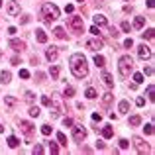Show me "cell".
Wrapping results in <instances>:
<instances>
[{"instance_id":"1","label":"cell","mask_w":155,"mask_h":155,"mask_svg":"<svg viewBox=\"0 0 155 155\" xmlns=\"http://www.w3.org/2000/svg\"><path fill=\"white\" fill-rule=\"evenodd\" d=\"M69 65H71V73L77 79H85L89 75V65H87V57L83 53H75L69 59Z\"/></svg>"},{"instance_id":"48","label":"cell","mask_w":155,"mask_h":155,"mask_svg":"<svg viewBox=\"0 0 155 155\" xmlns=\"http://www.w3.org/2000/svg\"><path fill=\"white\" fill-rule=\"evenodd\" d=\"M110 35L114 37V39H116V37H118L120 33H118V30H116V28H110Z\"/></svg>"},{"instance_id":"3","label":"cell","mask_w":155,"mask_h":155,"mask_svg":"<svg viewBox=\"0 0 155 155\" xmlns=\"http://www.w3.org/2000/svg\"><path fill=\"white\" fill-rule=\"evenodd\" d=\"M41 14H43V20L47 24H51L53 20L59 18V8H57L55 4H49V2H45L43 6H41Z\"/></svg>"},{"instance_id":"36","label":"cell","mask_w":155,"mask_h":155,"mask_svg":"<svg viewBox=\"0 0 155 155\" xmlns=\"http://www.w3.org/2000/svg\"><path fill=\"white\" fill-rule=\"evenodd\" d=\"M133 83H135V85L143 83V75H141V73H135V75H133Z\"/></svg>"},{"instance_id":"20","label":"cell","mask_w":155,"mask_h":155,"mask_svg":"<svg viewBox=\"0 0 155 155\" xmlns=\"http://www.w3.org/2000/svg\"><path fill=\"white\" fill-rule=\"evenodd\" d=\"M6 143H8V147H12V149H16V147H18V145H20V139H18V137H16V135H10V137H8V141H6Z\"/></svg>"},{"instance_id":"8","label":"cell","mask_w":155,"mask_h":155,"mask_svg":"<svg viewBox=\"0 0 155 155\" xmlns=\"http://www.w3.org/2000/svg\"><path fill=\"white\" fill-rule=\"evenodd\" d=\"M8 45H10L14 51H18V53L26 49V41H24V39H16V37H12L10 41H8Z\"/></svg>"},{"instance_id":"15","label":"cell","mask_w":155,"mask_h":155,"mask_svg":"<svg viewBox=\"0 0 155 155\" xmlns=\"http://www.w3.org/2000/svg\"><path fill=\"white\" fill-rule=\"evenodd\" d=\"M35 37H37L39 43H47V33L43 30H35Z\"/></svg>"},{"instance_id":"54","label":"cell","mask_w":155,"mask_h":155,"mask_svg":"<svg viewBox=\"0 0 155 155\" xmlns=\"http://www.w3.org/2000/svg\"><path fill=\"white\" fill-rule=\"evenodd\" d=\"M73 10H75V8H73V4H67V6H65V12H69V14H71Z\"/></svg>"},{"instance_id":"56","label":"cell","mask_w":155,"mask_h":155,"mask_svg":"<svg viewBox=\"0 0 155 155\" xmlns=\"http://www.w3.org/2000/svg\"><path fill=\"white\" fill-rule=\"evenodd\" d=\"M153 4H155V0H147V8H153Z\"/></svg>"},{"instance_id":"46","label":"cell","mask_w":155,"mask_h":155,"mask_svg":"<svg viewBox=\"0 0 155 155\" xmlns=\"http://www.w3.org/2000/svg\"><path fill=\"white\" fill-rule=\"evenodd\" d=\"M124 47H128V49H130V47H133V39H132V37H128V39L124 41Z\"/></svg>"},{"instance_id":"7","label":"cell","mask_w":155,"mask_h":155,"mask_svg":"<svg viewBox=\"0 0 155 155\" xmlns=\"http://www.w3.org/2000/svg\"><path fill=\"white\" fill-rule=\"evenodd\" d=\"M151 55H153V51H151V49H149V47H147L145 43L137 47V57H139V59L147 61V59H151Z\"/></svg>"},{"instance_id":"50","label":"cell","mask_w":155,"mask_h":155,"mask_svg":"<svg viewBox=\"0 0 155 155\" xmlns=\"http://www.w3.org/2000/svg\"><path fill=\"white\" fill-rule=\"evenodd\" d=\"M92 120H94V122H100V120H102V116H100L98 112H94V114H92Z\"/></svg>"},{"instance_id":"11","label":"cell","mask_w":155,"mask_h":155,"mask_svg":"<svg viewBox=\"0 0 155 155\" xmlns=\"http://www.w3.org/2000/svg\"><path fill=\"white\" fill-rule=\"evenodd\" d=\"M6 12H8L10 16H18V14H20V4H18V2H14V0H12V2H8Z\"/></svg>"},{"instance_id":"16","label":"cell","mask_w":155,"mask_h":155,"mask_svg":"<svg viewBox=\"0 0 155 155\" xmlns=\"http://www.w3.org/2000/svg\"><path fill=\"white\" fill-rule=\"evenodd\" d=\"M118 110H120V114L130 112V102H128V100H120V104H118Z\"/></svg>"},{"instance_id":"43","label":"cell","mask_w":155,"mask_h":155,"mask_svg":"<svg viewBox=\"0 0 155 155\" xmlns=\"http://www.w3.org/2000/svg\"><path fill=\"white\" fill-rule=\"evenodd\" d=\"M20 77L22 79H30V71H28V69H20Z\"/></svg>"},{"instance_id":"6","label":"cell","mask_w":155,"mask_h":155,"mask_svg":"<svg viewBox=\"0 0 155 155\" xmlns=\"http://www.w3.org/2000/svg\"><path fill=\"white\" fill-rule=\"evenodd\" d=\"M85 137H87V130H85L83 126H75V128H73V139H75L77 143H81Z\"/></svg>"},{"instance_id":"26","label":"cell","mask_w":155,"mask_h":155,"mask_svg":"<svg viewBox=\"0 0 155 155\" xmlns=\"http://www.w3.org/2000/svg\"><path fill=\"white\" fill-rule=\"evenodd\" d=\"M53 35L59 37V39H65V30H63V28H55V30H53Z\"/></svg>"},{"instance_id":"27","label":"cell","mask_w":155,"mask_h":155,"mask_svg":"<svg viewBox=\"0 0 155 155\" xmlns=\"http://www.w3.org/2000/svg\"><path fill=\"white\" fill-rule=\"evenodd\" d=\"M65 98H73L75 96V87H65Z\"/></svg>"},{"instance_id":"13","label":"cell","mask_w":155,"mask_h":155,"mask_svg":"<svg viewBox=\"0 0 155 155\" xmlns=\"http://www.w3.org/2000/svg\"><path fill=\"white\" fill-rule=\"evenodd\" d=\"M92 22H94V26H98V28H102V26H108L106 16H102V14H96V16L92 18Z\"/></svg>"},{"instance_id":"52","label":"cell","mask_w":155,"mask_h":155,"mask_svg":"<svg viewBox=\"0 0 155 155\" xmlns=\"http://www.w3.org/2000/svg\"><path fill=\"white\" fill-rule=\"evenodd\" d=\"M90 33H94V35H98V26H92V28H90Z\"/></svg>"},{"instance_id":"45","label":"cell","mask_w":155,"mask_h":155,"mask_svg":"<svg viewBox=\"0 0 155 155\" xmlns=\"http://www.w3.org/2000/svg\"><path fill=\"white\" fill-rule=\"evenodd\" d=\"M130 147V141L128 139H120V149H128Z\"/></svg>"},{"instance_id":"51","label":"cell","mask_w":155,"mask_h":155,"mask_svg":"<svg viewBox=\"0 0 155 155\" xmlns=\"http://www.w3.org/2000/svg\"><path fill=\"white\" fill-rule=\"evenodd\" d=\"M12 65H20V57H18V55L12 57Z\"/></svg>"},{"instance_id":"38","label":"cell","mask_w":155,"mask_h":155,"mask_svg":"<svg viewBox=\"0 0 155 155\" xmlns=\"http://www.w3.org/2000/svg\"><path fill=\"white\" fill-rule=\"evenodd\" d=\"M153 92H155V89H153V85H149V87H147V96H149V100H155V96H153Z\"/></svg>"},{"instance_id":"21","label":"cell","mask_w":155,"mask_h":155,"mask_svg":"<svg viewBox=\"0 0 155 155\" xmlns=\"http://www.w3.org/2000/svg\"><path fill=\"white\" fill-rule=\"evenodd\" d=\"M112 92H104L102 94V106H110V102H112Z\"/></svg>"},{"instance_id":"17","label":"cell","mask_w":155,"mask_h":155,"mask_svg":"<svg viewBox=\"0 0 155 155\" xmlns=\"http://www.w3.org/2000/svg\"><path fill=\"white\" fill-rule=\"evenodd\" d=\"M4 102H6V106H8V108H14V106L18 104V100L14 98L12 94H6V96H4Z\"/></svg>"},{"instance_id":"49","label":"cell","mask_w":155,"mask_h":155,"mask_svg":"<svg viewBox=\"0 0 155 155\" xmlns=\"http://www.w3.org/2000/svg\"><path fill=\"white\" fill-rule=\"evenodd\" d=\"M104 147H106V143H104L102 139H98V141H96V149H104Z\"/></svg>"},{"instance_id":"35","label":"cell","mask_w":155,"mask_h":155,"mask_svg":"<svg viewBox=\"0 0 155 155\" xmlns=\"http://www.w3.org/2000/svg\"><path fill=\"white\" fill-rule=\"evenodd\" d=\"M49 153H53V155H55V153H59V145L51 141V143H49Z\"/></svg>"},{"instance_id":"41","label":"cell","mask_w":155,"mask_h":155,"mask_svg":"<svg viewBox=\"0 0 155 155\" xmlns=\"http://www.w3.org/2000/svg\"><path fill=\"white\" fill-rule=\"evenodd\" d=\"M141 75H147V77H151L153 75V67H143V73Z\"/></svg>"},{"instance_id":"18","label":"cell","mask_w":155,"mask_h":155,"mask_svg":"<svg viewBox=\"0 0 155 155\" xmlns=\"http://www.w3.org/2000/svg\"><path fill=\"white\" fill-rule=\"evenodd\" d=\"M10 79H12L10 71H2V73H0V83H2V85H8V83H10Z\"/></svg>"},{"instance_id":"23","label":"cell","mask_w":155,"mask_h":155,"mask_svg":"<svg viewBox=\"0 0 155 155\" xmlns=\"http://www.w3.org/2000/svg\"><path fill=\"white\" fill-rule=\"evenodd\" d=\"M102 135H104L106 139H108V137H112V135H114V130H112V126H104V128H102Z\"/></svg>"},{"instance_id":"44","label":"cell","mask_w":155,"mask_h":155,"mask_svg":"<svg viewBox=\"0 0 155 155\" xmlns=\"http://www.w3.org/2000/svg\"><path fill=\"white\" fill-rule=\"evenodd\" d=\"M41 104L43 106H51V98L49 96H41Z\"/></svg>"},{"instance_id":"14","label":"cell","mask_w":155,"mask_h":155,"mask_svg":"<svg viewBox=\"0 0 155 155\" xmlns=\"http://www.w3.org/2000/svg\"><path fill=\"white\" fill-rule=\"evenodd\" d=\"M100 79H102V83H104V85H106L108 89H112V87H114V79H112V75H110V73H106V71H104Z\"/></svg>"},{"instance_id":"24","label":"cell","mask_w":155,"mask_h":155,"mask_svg":"<svg viewBox=\"0 0 155 155\" xmlns=\"http://www.w3.org/2000/svg\"><path fill=\"white\" fill-rule=\"evenodd\" d=\"M104 63H106V59H104L102 55H98V53H96V55H94V65L102 69V67H104Z\"/></svg>"},{"instance_id":"19","label":"cell","mask_w":155,"mask_h":155,"mask_svg":"<svg viewBox=\"0 0 155 155\" xmlns=\"http://www.w3.org/2000/svg\"><path fill=\"white\" fill-rule=\"evenodd\" d=\"M143 24H145L143 16H135V20H133V28H135V30H141V28H143Z\"/></svg>"},{"instance_id":"39","label":"cell","mask_w":155,"mask_h":155,"mask_svg":"<svg viewBox=\"0 0 155 155\" xmlns=\"http://www.w3.org/2000/svg\"><path fill=\"white\" fill-rule=\"evenodd\" d=\"M122 30H124L126 33L132 32V26H130V22H122Z\"/></svg>"},{"instance_id":"9","label":"cell","mask_w":155,"mask_h":155,"mask_svg":"<svg viewBox=\"0 0 155 155\" xmlns=\"http://www.w3.org/2000/svg\"><path fill=\"white\" fill-rule=\"evenodd\" d=\"M85 45H87V49H90V51H98V49H102V39L100 37H94V39H89Z\"/></svg>"},{"instance_id":"47","label":"cell","mask_w":155,"mask_h":155,"mask_svg":"<svg viewBox=\"0 0 155 155\" xmlns=\"http://www.w3.org/2000/svg\"><path fill=\"white\" fill-rule=\"evenodd\" d=\"M63 126H65V128H71V126H73V120H71V118H63Z\"/></svg>"},{"instance_id":"32","label":"cell","mask_w":155,"mask_h":155,"mask_svg":"<svg viewBox=\"0 0 155 155\" xmlns=\"http://www.w3.org/2000/svg\"><path fill=\"white\" fill-rule=\"evenodd\" d=\"M57 139H59V143H61V145H67V135H65L63 132L57 133Z\"/></svg>"},{"instance_id":"25","label":"cell","mask_w":155,"mask_h":155,"mask_svg":"<svg viewBox=\"0 0 155 155\" xmlns=\"http://www.w3.org/2000/svg\"><path fill=\"white\" fill-rule=\"evenodd\" d=\"M139 124H141V116H137V114L130 116V126H139Z\"/></svg>"},{"instance_id":"4","label":"cell","mask_w":155,"mask_h":155,"mask_svg":"<svg viewBox=\"0 0 155 155\" xmlns=\"http://www.w3.org/2000/svg\"><path fill=\"white\" fill-rule=\"evenodd\" d=\"M69 28H71L73 32H77V33H83L85 32V22H83V18H81V16H73V18L69 20Z\"/></svg>"},{"instance_id":"34","label":"cell","mask_w":155,"mask_h":155,"mask_svg":"<svg viewBox=\"0 0 155 155\" xmlns=\"http://www.w3.org/2000/svg\"><path fill=\"white\" fill-rule=\"evenodd\" d=\"M49 116H51V120H57V118H59V108H51V110H49Z\"/></svg>"},{"instance_id":"33","label":"cell","mask_w":155,"mask_h":155,"mask_svg":"<svg viewBox=\"0 0 155 155\" xmlns=\"http://www.w3.org/2000/svg\"><path fill=\"white\" fill-rule=\"evenodd\" d=\"M41 133H43V135H51V126H49V124H43V126H41Z\"/></svg>"},{"instance_id":"58","label":"cell","mask_w":155,"mask_h":155,"mask_svg":"<svg viewBox=\"0 0 155 155\" xmlns=\"http://www.w3.org/2000/svg\"><path fill=\"white\" fill-rule=\"evenodd\" d=\"M0 132H4V126H2V124H0Z\"/></svg>"},{"instance_id":"29","label":"cell","mask_w":155,"mask_h":155,"mask_svg":"<svg viewBox=\"0 0 155 155\" xmlns=\"http://www.w3.org/2000/svg\"><path fill=\"white\" fill-rule=\"evenodd\" d=\"M49 75H51V79L55 81V79L59 77V67H57V65H51V69H49Z\"/></svg>"},{"instance_id":"59","label":"cell","mask_w":155,"mask_h":155,"mask_svg":"<svg viewBox=\"0 0 155 155\" xmlns=\"http://www.w3.org/2000/svg\"><path fill=\"white\" fill-rule=\"evenodd\" d=\"M77 2H81V4H83V2H85V0H77Z\"/></svg>"},{"instance_id":"28","label":"cell","mask_w":155,"mask_h":155,"mask_svg":"<svg viewBox=\"0 0 155 155\" xmlns=\"http://www.w3.org/2000/svg\"><path fill=\"white\" fill-rule=\"evenodd\" d=\"M153 35H155L153 28H149V30H145V32L141 33V37H143V39H153Z\"/></svg>"},{"instance_id":"2","label":"cell","mask_w":155,"mask_h":155,"mask_svg":"<svg viewBox=\"0 0 155 155\" xmlns=\"http://www.w3.org/2000/svg\"><path fill=\"white\" fill-rule=\"evenodd\" d=\"M118 73H120V77H124V79H128L133 73V59L130 55L120 57V61H118Z\"/></svg>"},{"instance_id":"42","label":"cell","mask_w":155,"mask_h":155,"mask_svg":"<svg viewBox=\"0 0 155 155\" xmlns=\"http://www.w3.org/2000/svg\"><path fill=\"white\" fill-rule=\"evenodd\" d=\"M143 130H145V133H147V135H151V133H153V124L149 122V124H147V126L143 128Z\"/></svg>"},{"instance_id":"30","label":"cell","mask_w":155,"mask_h":155,"mask_svg":"<svg viewBox=\"0 0 155 155\" xmlns=\"http://www.w3.org/2000/svg\"><path fill=\"white\" fill-rule=\"evenodd\" d=\"M39 114H41V110H39L37 106H30V116H32V118H37Z\"/></svg>"},{"instance_id":"37","label":"cell","mask_w":155,"mask_h":155,"mask_svg":"<svg viewBox=\"0 0 155 155\" xmlns=\"http://www.w3.org/2000/svg\"><path fill=\"white\" fill-rule=\"evenodd\" d=\"M35 81H37V83H43V81H45V73L37 71V73H35Z\"/></svg>"},{"instance_id":"55","label":"cell","mask_w":155,"mask_h":155,"mask_svg":"<svg viewBox=\"0 0 155 155\" xmlns=\"http://www.w3.org/2000/svg\"><path fill=\"white\" fill-rule=\"evenodd\" d=\"M20 22H22V24H28V22H30V16H22V20H20Z\"/></svg>"},{"instance_id":"57","label":"cell","mask_w":155,"mask_h":155,"mask_svg":"<svg viewBox=\"0 0 155 155\" xmlns=\"http://www.w3.org/2000/svg\"><path fill=\"white\" fill-rule=\"evenodd\" d=\"M96 4H98V6L100 4H104V0H96Z\"/></svg>"},{"instance_id":"53","label":"cell","mask_w":155,"mask_h":155,"mask_svg":"<svg viewBox=\"0 0 155 155\" xmlns=\"http://www.w3.org/2000/svg\"><path fill=\"white\" fill-rule=\"evenodd\" d=\"M135 104H137V106H143V104H145V98H141V96H139V98L135 100Z\"/></svg>"},{"instance_id":"22","label":"cell","mask_w":155,"mask_h":155,"mask_svg":"<svg viewBox=\"0 0 155 155\" xmlns=\"http://www.w3.org/2000/svg\"><path fill=\"white\" fill-rule=\"evenodd\" d=\"M85 96H87V98H89V100H94V98H96V96H98V94H96V90L92 89V87H89V89L85 90Z\"/></svg>"},{"instance_id":"10","label":"cell","mask_w":155,"mask_h":155,"mask_svg":"<svg viewBox=\"0 0 155 155\" xmlns=\"http://www.w3.org/2000/svg\"><path fill=\"white\" fill-rule=\"evenodd\" d=\"M20 130L30 137V135L33 133V124L32 122H26V120H20Z\"/></svg>"},{"instance_id":"40","label":"cell","mask_w":155,"mask_h":155,"mask_svg":"<svg viewBox=\"0 0 155 155\" xmlns=\"http://www.w3.org/2000/svg\"><path fill=\"white\" fill-rule=\"evenodd\" d=\"M33 153H37V155H39V153H43V145L35 143V145H33Z\"/></svg>"},{"instance_id":"60","label":"cell","mask_w":155,"mask_h":155,"mask_svg":"<svg viewBox=\"0 0 155 155\" xmlns=\"http://www.w3.org/2000/svg\"><path fill=\"white\" fill-rule=\"evenodd\" d=\"M0 8H2V0H0Z\"/></svg>"},{"instance_id":"31","label":"cell","mask_w":155,"mask_h":155,"mask_svg":"<svg viewBox=\"0 0 155 155\" xmlns=\"http://www.w3.org/2000/svg\"><path fill=\"white\" fill-rule=\"evenodd\" d=\"M24 98H26V102H30V104H32L33 100H35V94H33L32 90H28V92H26V96H24Z\"/></svg>"},{"instance_id":"12","label":"cell","mask_w":155,"mask_h":155,"mask_svg":"<svg viewBox=\"0 0 155 155\" xmlns=\"http://www.w3.org/2000/svg\"><path fill=\"white\" fill-rule=\"evenodd\" d=\"M45 57H47V59H49V61L53 63L57 57H59V47H53V45H51V47H49V49L45 51Z\"/></svg>"},{"instance_id":"5","label":"cell","mask_w":155,"mask_h":155,"mask_svg":"<svg viewBox=\"0 0 155 155\" xmlns=\"http://www.w3.org/2000/svg\"><path fill=\"white\" fill-rule=\"evenodd\" d=\"M132 143H133V147L137 149V153H145V151H149V145L145 143L143 137H139V135L132 137Z\"/></svg>"}]
</instances>
